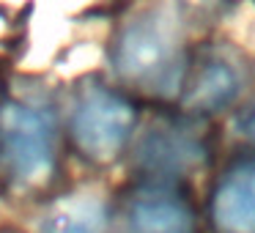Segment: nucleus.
<instances>
[{
    "label": "nucleus",
    "mask_w": 255,
    "mask_h": 233,
    "mask_svg": "<svg viewBox=\"0 0 255 233\" xmlns=\"http://www.w3.org/2000/svg\"><path fill=\"white\" fill-rule=\"evenodd\" d=\"M0 162L17 184H36L52 165V126L47 116L19 102L0 110Z\"/></svg>",
    "instance_id": "1"
},
{
    "label": "nucleus",
    "mask_w": 255,
    "mask_h": 233,
    "mask_svg": "<svg viewBox=\"0 0 255 233\" xmlns=\"http://www.w3.org/2000/svg\"><path fill=\"white\" fill-rule=\"evenodd\" d=\"M134 123V113L121 96L107 91H88L74 107V140L91 159H113L124 148Z\"/></svg>",
    "instance_id": "2"
},
{
    "label": "nucleus",
    "mask_w": 255,
    "mask_h": 233,
    "mask_svg": "<svg viewBox=\"0 0 255 233\" xmlns=\"http://www.w3.org/2000/svg\"><path fill=\"white\" fill-rule=\"evenodd\" d=\"M173 58L176 47L165 25L156 19H140L129 25L121 36L116 63L124 77L145 85H159L173 72Z\"/></svg>",
    "instance_id": "3"
},
{
    "label": "nucleus",
    "mask_w": 255,
    "mask_h": 233,
    "mask_svg": "<svg viewBox=\"0 0 255 233\" xmlns=\"http://www.w3.org/2000/svg\"><path fill=\"white\" fill-rule=\"evenodd\" d=\"M214 217L228 233H255V162L222 181L214 198Z\"/></svg>",
    "instance_id": "4"
},
{
    "label": "nucleus",
    "mask_w": 255,
    "mask_h": 233,
    "mask_svg": "<svg viewBox=\"0 0 255 233\" xmlns=\"http://www.w3.org/2000/svg\"><path fill=\"white\" fill-rule=\"evenodd\" d=\"M107 211L96 195H69L41 217V233H102Z\"/></svg>",
    "instance_id": "5"
},
{
    "label": "nucleus",
    "mask_w": 255,
    "mask_h": 233,
    "mask_svg": "<svg viewBox=\"0 0 255 233\" xmlns=\"http://www.w3.org/2000/svg\"><path fill=\"white\" fill-rule=\"evenodd\" d=\"M134 233H192V214L170 198H143L132 206Z\"/></svg>",
    "instance_id": "6"
},
{
    "label": "nucleus",
    "mask_w": 255,
    "mask_h": 233,
    "mask_svg": "<svg viewBox=\"0 0 255 233\" xmlns=\"http://www.w3.org/2000/svg\"><path fill=\"white\" fill-rule=\"evenodd\" d=\"M233 94H236V77H233V72L225 69L222 63H211V69H206L198 88H195L192 102L195 105H203V107H222Z\"/></svg>",
    "instance_id": "7"
}]
</instances>
